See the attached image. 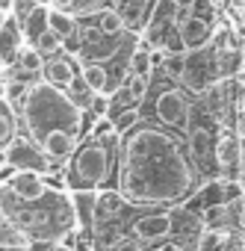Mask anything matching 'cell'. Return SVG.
Listing matches in <instances>:
<instances>
[{
  "label": "cell",
  "instance_id": "35",
  "mask_svg": "<svg viewBox=\"0 0 245 251\" xmlns=\"http://www.w3.org/2000/svg\"><path fill=\"white\" fill-rule=\"evenodd\" d=\"M36 6H50V0H36Z\"/></svg>",
  "mask_w": 245,
  "mask_h": 251
},
{
  "label": "cell",
  "instance_id": "20",
  "mask_svg": "<svg viewBox=\"0 0 245 251\" xmlns=\"http://www.w3.org/2000/svg\"><path fill=\"white\" fill-rule=\"evenodd\" d=\"M21 133L18 127V112L12 109V103L6 98H0V157H3V151L9 148V142Z\"/></svg>",
  "mask_w": 245,
  "mask_h": 251
},
{
  "label": "cell",
  "instance_id": "12",
  "mask_svg": "<svg viewBox=\"0 0 245 251\" xmlns=\"http://www.w3.org/2000/svg\"><path fill=\"white\" fill-rule=\"evenodd\" d=\"M77 74H80V62H77L71 53H65V50H62V53H56V56L45 59L39 80H45V83H48V86H53V89H65Z\"/></svg>",
  "mask_w": 245,
  "mask_h": 251
},
{
  "label": "cell",
  "instance_id": "23",
  "mask_svg": "<svg viewBox=\"0 0 245 251\" xmlns=\"http://www.w3.org/2000/svg\"><path fill=\"white\" fill-rule=\"evenodd\" d=\"M50 6L68 12V15H74L77 21H83V18H92V15L103 6V0H50Z\"/></svg>",
  "mask_w": 245,
  "mask_h": 251
},
{
  "label": "cell",
  "instance_id": "25",
  "mask_svg": "<svg viewBox=\"0 0 245 251\" xmlns=\"http://www.w3.org/2000/svg\"><path fill=\"white\" fill-rule=\"evenodd\" d=\"M109 121H112V127H115V133L121 136V133H127L133 124L142 118V106H124V109H112L109 115H106Z\"/></svg>",
  "mask_w": 245,
  "mask_h": 251
},
{
  "label": "cell",
  "instance_id": "14",
  "mask_svg": "<svg viewBox=\"0 0 245 251\" xmlns=\"http://www.w3.org/2000/svg\"><path fill=\"white\" fill-rule=\"evenodd\" d=\"M192 251H242V230H198Z\"/></svg>",
  "mask_w": 245,
  "mask_h": 251
},
{
  "label": "cell",
  "instance_id": "15",
  "mask_svg": "<svg viewBox=\"0 0 245 251\" xmlns=\"http://www.w3.org/2000/svg\"><path fill=\"white\" fill-rule=\"evenodd\" d=\"M68 201H71V210H74V219H77V233L92 236V216H95L98 189H71Z\"/></svg>",
  "mask_w": 245,
  "mask_h": 251
},
{
  "label": "cell",
  "instance_id": "32",
  "mask_svg": "<svg viewBox=\"0 0 245 251\" xmlns=\"http://www.w3.org/2000/svg\"><path fill=\"white\" fill-rule=\"evenodd\" d=\"M6 18H9V12H6V9H0V27L6 24Z\"/></svg>",
  "mask_w": 245,
  "mask_h": 251
},
{
  "label": "cell",
  "instance_id": "13",
  "mask_svg": "<svg viewBox=\"0 0 245 251\" xmlns=\"http://www.w3.org/2000/svg\"><path fill=\"white\" fill-rule=\"evenodd\" d=\"M0 186H6V189H9L15 198H21V201H36V198H42V195L50 189L42 175H36V172H21V169H15V172L9 175V180L0 183Z\"/></svg>",
  "mask_w": 245,
  "mask_h": 251
},
{
  "label": "cell",
  "instance_id": "29",
  "mask_svg": "<svg viewBox=\"0 0 245 251\" xmlns=\"http://www.w3.org/2000/svg\"><path fill=\"white\" fill-rule=\"evenodd\" d=\"M148 251H192V242H183V239H163V242L151 245Z\"/></svg>",
  "mask_w": 245,
  "mask_h": 251
},
{
  "label": "cell",
  "instance_id": "21",
  "mask_svg": "<svg viewBox=\"0 0 245 251\" xmlns=\"http://www.w3.org/2000/svg\"><path fill=\"white\" fill-rule=\"evenodd\" d=\"M95 27L106 36V39H118L121 33H124V24H121V15L112 9V6H100L95 15H92Z\"/></svg>",
  "mask_w": 245,
  "mask_h": 251
},
{
  "label": "cell",
  "instance_id": "9",
  "mask_svg": "<svg viewBox=\"0 0 245 251\" xmlns=\"http://www.w3.org/2000/svg\"><path fill=\"white\" fill-rule=\"evenodd\" d=\"M3 160H6V166H12V169H21V172H36V175H50L56 166H50V160L39 151V145L36 142H30L24 133H18L12 142H9V148L3 151Z\"/></svg>",
  "mask_w": 245,
  "mask_h": 251
},
{
  "label": "cell",
  "instance_id": "31",
  "mask_svg": "<svg viewBox=\"0 0 245 251\" xmlns=\"http://www.w3.org/2000/svg\"><path fill=\"white\" fill-rule=\"evenodd\" d=\"M3 92H6V74H0V98H3Z\"/></svg>",
  "mask_w": 245,
  "mask_h": 251
},
{
  "label": "cell",
  "instance_id": "8",
  "mask_svg": "<svg viewBox=\"0 0 245 251\" xmlns=\"http://www.w3.org/2000/svg\"><path fill=\"white\" fill-rule=\"evenodd\" d=\"M216 80H219V74H216V62H213V53H210V42H207L204 48L186 50V56H183V71H180L177 83H180L186 92L201 95V92L210 89Z\"/></svg>",
  "mask_w": 245,
  "mask_h": 251
},
{
  "label": "cell",
  "instance_id": "34",
  "mask_svg": "<svg viewBox=\"0 0 245 251\" xmlns=\"http://www.w3.org/2000/svg\"><path fill=\"white\" fill-rule=\"evenodd\" d=\"M9 6H12V0H0V9H6V12H9Z\"/></svg>",
  "mask_w": 245,
  "mask_h": 251
},
{
  "label": "cell",
  "instance_id": "10",
  "mask_svg": "<svg viewBox=\"0 0 245 251\" xmlns=\"http://www.w3.org/2000/svg\"><path fill=\"white\" fill-rule=\"evenodd\" d=\"M213 157H216V177L242 180V139H236L230 130H219Z\"/></svg>",
  "mask_w": 245,
  "mask_h": 251
},
{
  "label": "cell",
  "instance_id": "17",
  "mask_svg": "<svg viewBox=\"0 0 245 251\" xmlns=\"http://www.w3.org/2000/svg\"><path fill=\"white\" fill-rule=\"evenodd\" d=\"M21 45H24L21 24H18V21H12V18H6V24L0 27V65L9 68V65L15 62V56H18Z\"/></svg>",
  "mask_w": 245,
  "mask_h": 251
},
{
  "label": "cell",
  "instance_id": "18",
  "mask_svg": "<svg viewBox=\"0 0 245 251\" xmlns=\"http://www.w3.org/2000/svg\"><path fill=\"white\" fill-rule=\"evenodd\" d=\"M148 6H151V0H121L118 3V15H121V24H124L127 33H136L142 30L145 24V15H148Z\"/></svg>",
  "mask_w": 245,
  "mask_h": 251
},
{
  "label": "cell",
  "instance_id": "33",
  "mask_svg": "<svg viewBox=\"0 0 245 251\" xmlns=\"http://www.w3.org/2000/svg\"><path fill=\"white\" fill-rule=\"evenodd\" d=\"M118 3L121 0H103V6H112V9H118Z\"/></svg>",
  "mask_w": 245,
  "mask_h": 251
},
{
  "label": "cell",
  "instance_id": "1",
  "mask_svg": "<svg viewBox=\"0 0 245 251\" xmlns=\"http://www.w3.org/2000/svg\"><path fill=\"white\" fill-rule=\"evenodd\" d=\"M115 192L133 207H177L201 183L183 139L139 118L115 145Z\"/></svg>",
  "mask_w": 245,
  "mask_h": 251
},
{
  "label": "cell",
  "instance_id": "26",
  "mask_svg": "<svg viewBox=\"0 0 245 251\" xmlns=\"http://www.w3.org/2000/svg\"><path fill=\"white\" fill-rule=\"evenodd\" d=\"M30 45L39 50V56H42V59H50V56H56V53H62V50H65V42H62L59 36H53L50 30H42Z\"/></svg>",
  "mask_w": 245,
  "mask_h": 251
},
{
  "label": "cell",
  "instance_id": "7",
  "mask_svg": "<svg viewBox=\"0 0 245 251\" xmlns=\"http://www.w3.org/2000/svg\"><path fill=\"white\" fill-rule=\"evenodd\" d=\"M127 213H130V207H127ZM127 213H124V222H121L124 225V233H130L145 248L174 236V213H172V207H145V213H139L133 219H127Z\"/></svg>",
  "mask_w": 245,
  "mask_h": 251
},
{
  "label": "cell",
  "instance_id": "16",
  "mask_svg": "<svg viewBox=\"0 0 245 251\" xmlns=\"http://www.w3.org/2000/svg\"><path fill=\"white\" fill-rule=\"evenodd\" d=\"M80 77L95 95H112L121 86V80H112L109 68L100 65V62H80Z\"/></svg>",
  "mask_w": 245,
  "mask_h": 251
},
{
  "label": "cell",
  "instance_id": "24",
  "mask_svg": "<svg viewBox=\"0 0 245 251\" xmlns=\"http://www.w3.org/2000/svg\"><path fill=\"white\" fill-rule=\"evenodd\" d=\"M62 92H65V98H68V100H71V103H74V106H77L80 112H89V106H92V98H95V92H92V89H89V86L83 83V77H80V74H77V77H74V80H71V83H68V86H65Z\"/></svg>",
  "mask_w": 245,
  "mask_h": 251
},
{
  "label": "cell",
  "instance_id": "2",
  "mask_svg": "<svg viewBox=\"0 0 245 251\" xmlns=\"http://www.w3.org/2000/svg\"><path fill=\"white\" fill-rule=\"evenodd\" d=\"M15 112L21 118L18 127H24V136L36 142L50 163H65L71 157L89 118L65 98L62 89H53L45 80L30 83Z\"/></svg>",
  "mask_w": 245,
  "mask_h": 251
},
{
  "label": "cell",
  "instance_id": "19",
  "mask_svg": "<svg viewBox=\"0 0 245 251\" xmlns=\"http://www.w3.org/2000/svg\"><path fill=\"white\" fill-rule=\"evenodd\" d=\"M45 24H48V30H50L53 36H59L65 45L74 42V36H77V18L68 15V12H62V9L48 6V12H45Z\"/></svg>",
  "mask_w": 245,
  "mask_h": 251
},
{
  "label": "cell",
  "instance_id": "3",
  "mask_svg": "<svg viewBox=\"0 0 245 251\" xmlns=\"http://www.w3.org/2000/svg\"><path fill=\"white\" fill-rule=\"evenodd\" d=\"M0 210L6 213V219L33 242H65L74 248L77 239V219L71 210V201L59 189H48L36 201H21L15 198L6 186H0Z\"/></svg>",
  "mask_w": 245,
  "mask_h": 251
},
{
  "label": "cell",
  "instance_id": "11",
  "mask_svg": "<svg viewBox=\"0 0 245 251\" xmlns=\"http://www.w3.org/2000/svg\"><path fill=\"white\" fill-rule=\"evenodd\" d=\"M177 6H180V0H151V6H148V15H145V24L139 30L142 42L154 45L157 36L174 24V15H177Z\"/></svg>",
  "mask_w": 245,
  "mask_h": 251
},
{
  "label": "cell",
  "instance_id": "4",
  "mask_svg": "<svg viewBox=\"0 0 245 251\" xmlns=\"http://www.w3.org/2000/svg\"><path fill=\"white\" fill-rule=\"evenodd\" d=\"M115 172V145H103L98 139H80L71 157L65 160V183L68 189H100L109 183Z\"/></svg>",
  "mask_w": 245,
  "mask_h": 251
},
{
  "label": "cell",
  "instance_id": "28",
  "mask_svg": "<svg viewBox=\"0 0 245 251\" xmlns=\"http://www.w3.org/2000/svg\"><path fill=\"white\" fill-rule=\"evenodd\" d=\"M36 9H39V6H36V0H12V6H9V18H12V21H18V24H24Z\"/></svg>",
  "mask_w": 245,
  "mask_h": 251
},
{
  "label": "cell",
  "instance_id": "5",
  "mask_svg": "<svg viewBox=\"0 0 245 251\" xmlns=\"http://www.w3.org/2000/svg\"><path fill=\"white\" fill-rule=\"evenodd\" d=\"M219 124L213 121V115L204 109L201 100L192 103V112H189V121H186V130H183V148H186V157L198 175V180H210L216 177V136H219Z\"/></svg>",
  "mask_w": 245,
  "mask_h": 251
},
{
  "label": "cell",
  "instance_id": "6",
  "mask_svg": "<svg viewBox=\"0 0 245 251\" xmlns=\"http://www.w3.org/2000/svg\"><path fill=\"white\" fill-rule=\"evenodd\" d=\"M192 103H195L192 95L180 83H174V80L160 83L154 98H151V112H154L151 121L160 124V127H166V130H172V133H177V136H183L189 112H192Z\"/></svg>",
  "mask_w": 245,
  "mask_h": 251
},
{
  "label": "cell",
  "instance_id": "27",
  "mask_svg": "<svg viewBox=\"0 0 245 251\" xmlns=\"http://www.w3.org/2000/svg\"><path fill=\"white\" fill-rule=\"evenodd\" d=\"M89 136L98 139V142H103V145H118V133H115V127H112L109 118H95Z\"/></svg>",
  "mask_w": 245,
  "mask_h": 251
},
{
  "label": "cell",
  "instance_id": "22",
  "mask_svg": "<svg viewBox=\"0 0 245 251\" xmlns=\"http://www.w3.org/2000/svg\"><path fill=\"white\" fill-rule=\"evenodd\" d=\"M9 248H33V242L6 219L3 210H0V251H9Z\"/></svg>",
  "mask_w": 245,
  "mask_h": 251
},
{
  "label": "cell",
  "instance_id": "30",
  "mask_svg": "<svg viewBox=\"0 0 245 251\" xmlns=\"http://www.w3.org/2000/svg\"><path fill=\"white\" fill-rule=\"evenodd\" d=\"M42 251H74L71 245H65V242H45L42 245Z\"/></svg>",
  "mask_w": 245,
  "mask_h": 251
}]
</instances>
